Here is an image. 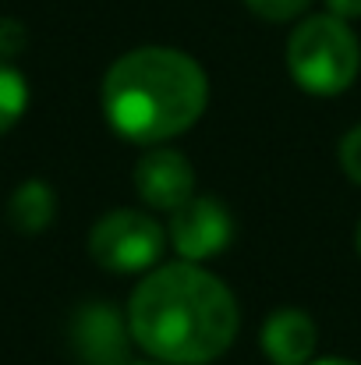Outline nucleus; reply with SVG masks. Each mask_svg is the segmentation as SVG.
Wrapping results in <instances>:
<instances>
[{
    "label": "nucleus",
    "instance_id": "nucleus-7",
    "mask_svg": "<svg viewBox=\"0 0 361 365\" xmlns=\"http://www.w3.org/2000/svg\"><path fill=\"white\" fill-rule=\"evenodd\" d=\"M135 188L152 210H177L195 195V170L177 149H152L135 167Z\"/></svg>",
    "mask_w": 361,
    "mask_h": 365
},
{
    "label": "nucleus",
    "instance_id": "nucleus-5",
    "mask_svg": "<svg viewBox=\"0 0 361 365\" xmlns=\"http://www.w3.org/2000/svg\"><path fill=\"white\" fill-rule=\"evenodd\" d=\"M234 238V224H231V213L209 199V195H192L188 202H181L174 210V220H170V242L181 252V259L188 262H202V259H213L220 255Z\"/></svg>",
    "mask_w": 361,
    "mask_h": 365
},
{
    "label": "nucleus",
    "instance_id": "nucleus-6",
    "mask_svg": "<svg viewBox=\"0 0 361 365\" xmlns=\"http://www.w3.org/2000/svg\"><path fill=\"white\" fill-rule=\"evenodd\" d=\"M71 348L82 365H127L131 327L110 302H89L71 319Z\"/></svg>",
    "mask_w": 361,
    "mask_h": 365
},
{
    "label": "nucleus",
    "instance_id": "nucleus-13",
    "mask_svg": "<svg viewBox=\"0 0 361 365\" xmlns=\"http://www.w3.org/2000/svg\"><path fill=\"white\" fill-rule=\"evenodd\" d=\"M25 46V29L14 21V18H4L0 21V57H11Z\"/></svg>",
    "mask_w": 361,
    "mask_h": 365
},
{
    "label": "nucleus",
    "instance_id": "nucleus-8",
    "mask_svg": "<svg viewBox=\"0 0 361 365\" xmlns=\"http://www.w3.org/2000/svg\"><path fill=\"white\" fill-rule=\"evenodd\" d=\"M262 351L273 365H308L315 351V323L301 309H276L262 327Z\"/></svg>",
    "mask_w": 361,
    "mask_h": 365
},
{
    "label": "nucleus",
    "instance_id": "nucleus-11",
    "mask_svg": "<svg viewBox=\"0 0 361 365\" xmlns=\"http://www.w3.org/2000/svg\"><path fill=\"white\" fill-rule=\"evenodd\" d=\"M248 4V11H255L258 18H266V21H291V18H298L312 0H244Z\"/></svg>",
    "mask_w": 361,
    "mask_h": 365
},
{
    "label": "nucleus",
    "instance_id": "nucleus-14",
    "mask_svg": "<svg viewBox=\"0 0 361 365\" xmlns=\"http://www.w3.org/2000/svg\"><path fill=\"white\" fill-rule=\"evenodd\" d=\"M330 4V14H337V18H361V0H326Z\"/></svg>",
    "mask_w": 361,
    "mask_h": 365
},
{
    "label": "nucleus",
    "instance_id": "nucleus-12",
    "mask_svg": "<svg viewBox=\"0 0 361 365\" xmlns=\"http://www.w3.org/2000/svg\"><path fill=\"white\" fill-rule=\"evenodd\" d=\"M340 167H344V174H347L351 181L361 185V124L351 128V131L344 135V142H340Z\"/></svg>",
    "mask_w": 361,
    "mask_h": 365
},
{
    "label": "nucleus",
    "instance_id": "nucleus-4",
    "mask_svg": "<svg viewBox=\"0 0 361 365\" xmlns=\"http://www.w3.org/2000/svg\"><path fill=\"white\" fill-rule=\"evenodd\" d=\"M163 242L167 231L152 217L138 210H114L96 220L89 235V255L110 273H142L156 266V259L163 255Z\"/></svg>",
    "mask_w": 361,
    "mask_h": 365
},
{
    "label": "nucleus",
    "instance_id": "nucleus-2",
    "mask_svg": "<svg viewBox=\"0 0 361 365\" xmlns=\"http://www.w3.org/2000/svg\"><path fill=\"white\" fill-rule=\"evenodd\" d=\"M209 82L199 61L170 46L124 53L103 78V110L110 128L131 142H163L202 118Z\"/></svg>",
    "mask_w": 361,
    "mask_h": 365
},
{
    "label": "nucleus",
    "instance_id": "nucleus-16",
    "mask_svg": "<svg viewBox=\"0 0 361 365\" xmlns=\"http://www.w3.org/2000/svg\"><path fill=\"white\" fill-rule=\"evenodd\" d=\"M358 252H361V224H358Z\"/></svg>",
    "mask_w": 361,
    "mask_h": 365
},
{
    "label": "nucleus",
    "instance_id": "nucleus-15",
    "mask_svg": "<svg viewBox=\"0 0 361 365\" xmlns=\"http://www.w3.org/2000/svg\"><path fill=\"white\" fill-rule=\"evenodd\" d=\"M312 365H355V362H347V359H323V362H312Z\"/></svg>",
    "mask_w": 361,
    "mask_h": 365
},
{
    "label": "nucleus",
    "instance_id": "nucleus-10",
    "mask_svg": "<svg viewBox=\"0 0 361 365\" xmlns=\"http://www.w3.org/2000/svg\"><path fill=\"white\" fill-rule=\"evenodd\" d=\"M25 107H28V86H25L21 71L0 61V135L18 124Z\"/></svg>",
    "mask_w": 361,
    "mask_h": 365
},
{
    "label": "nucleus",
    "instance_id": "nucleus-3",
    "mask_svg": "<svg viewBox=\"0 0 361 365\" xmlns=\"http://www.w3.org/2000/svg\"><path fill=\"white\" fill-rule=\"evenodd\" d=\"M287 68L294 82L315 96L344 93L361 68L358 36L337 14H312L291 32Z\"/></svg>",
    "mask_w": 361,
    "mask_h": 365
},
{
    "label": "nucleus",
    "instance_id": "nucleus-1",
    "mask_svg": "<svg viewBox=\"0 0 361 365\" xmlns=\"http://www.w3.org/2000/svg\"><path fill=\"white\" fill-rule=\"evenodd\" d=\"M238 302L199 262H170L142 277L127 305L131 337L159 362H216L238 337Z\"/></svg>",
    "mask_w": 361,
    "mask_h": 365
},
{
    "label": "nucleus",
    "instance_id": "nucleus-9",
    "mask_svg": "<svg viewBox=\"0 0 361 365\" xmlns=\"http://www.w3.org/2000/svg\"><path fill=\"white\" fill-rule=\"evenodd\" d=\"M53 213H57V199H53V192H50L46 181H21L14 188L11 202H7V220L21 235L46 231L50 220H53Z\"/></svg>",
    "mask_w": 361,
    "mask_h": 365
}]
</instances>
